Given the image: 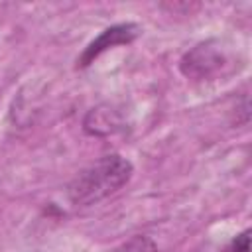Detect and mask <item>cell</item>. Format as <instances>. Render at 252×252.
Here are the masks:
<instances>
[{
	"mask_svg": "<svg viewBox=\"0 0 252 252\" xmlns=\"http://www.w3.org/2000/svg\"><path fill=\"white\" fill-rule=\"evenodd\" d=\"M134 173L132 163L118 156L110 154L89 167H85L67 189V197L75 207H89L96 205L98 201L114 195L120 187H124Z\"/></svg>",
	"mask_w": 252,
	"mask_h": 252,
	"instance_id": "6da1fadb",
	"label": "cell"
},
{
	"mask_svg": "<svg viewBox=\"0 0 252 252\" xmlns=\"http://www.w3.org/2000/svg\"><path fill=\"white\" fill-rule=\"evenodd\" d=\"M232 65L228 49L220 41H203L189 49L181 61L179 69L187 79L193 81H211L219 75H224Z\"/></svg>",
	"mask_w": 252,
	"mask_h": 252,
	"instance_id": "7a4b0ae2",
	"label": "cell"
},
{
	"mask_svg": "<svg viewBox=\"0 0 252 252\" xmlns=\"http://www.w3.org/2000/svg\"><path fill=\"white\" fill-rule=\"evenodd\" d=\"M140 35V26L138 24H132V22H126V24H116V26H110L106 28L104 32H100L98 37H94L87 47L85 51L81 53V57L77 59V67H89L100 53H104L106 49L110 47H116V45H126V43H132L136 37Z\"/></svg>",
	"mask_w": 252,
	"mask_h": 252,
	"instance_id": "3957f363",
	"label": "cell"
},
{
	"mask_svg": "<svg viewBox=\"0 0 252 252\" xmlns=\"http://www.w3.org/2000/svg\"><path fill=\"white\" fill-rule=\"evenodd\" d=\"M112 252H158V246L152 238H148L144 234H136L130 240L116 246Z\"/></svg>",
	"mask_w": 252,
	"mask_h": 252,
	"instance_id": "277c9868",
	"label": "cell"
},
{
	"mask_svg": "<svg viewBox=\"0 0 252 252\" xmlns=\"http://www.w3.org/2000/svg\"><path fill=\"white\" fill-rule=\"evenodd\" d=\"M224 252H250V230L246 228L240 234H236L224 248Z\"/></svg>",
	"mask_w": 252,
	"mask_h": 252,
	"instance_id": "5b68a950",
	"label": "cell"
}]
</instances>
